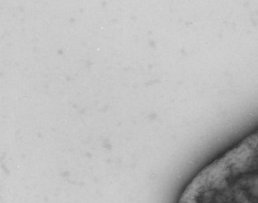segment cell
I'll use <instances>...</instances> for the list:
<instances>
[{
	"instance_id": "6da1fadb",
	"label": "cell",
	"mask_w": 258,
	"mask_h": 203,
	"mask_svg": "<svg viewBox=\"0 0 258 203\" xmlns=\"http://www.w3.org/2000/svg\"><path fill=\"white\" fill-rule=\"evenodd\" d=\"M176 203H258V129L200 170Z\"/></svg>"
}]
</instances>
